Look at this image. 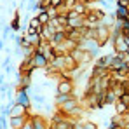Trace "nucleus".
Masks as SVG:
<instances>
[{"label":"nucleus","instance_id":"nucleus-1","mask_svg":"<svg viewBox=\"0 0 129 129\" xmlns=\"http://www.w3.org/2000/svg\"><path fill=\"white\" fill-rule=\"evenodd\" d=\"M58 92L59 94H73V80L70 77H63L58 84Z\"/></svg>","mask_w":129,"mask_h":129},{"label":"nucleus","instance_id":"nucleus-2","mask_svg":"<svg viewBox=\"0 0 129 129\" xmlns=\"http://www.w3.org/2000/svg\"><path fill=\"white\" fill-rule=\"evenodd\" d=\"M30 120V115H21V117H11V126L12 129H21L26 122Z\"/></svg>","mask_w":129,"mask_h":129},{"label":"nucleus","instance_id":"nucleus-3","mask_svg":"<svg viewBox=\"0 0 129 129\" xmlns=\"http://www.w3.org/2000/svg\"><path fill=\"white\" fill-rule=\"evenodd\" d=\"M11 117H21V115H30L28 113V108L24 107V105H21V103H16L14 107L11 108Z\"/></svg>","mask_w":129,"mask_h":129},{"label":"nucleus","instance_id":"nucleus-4","mask_svg":"<svg viewBox=\"0 0 129 129\" xmlns=\"http://www.w3.org/2000/svg\"><path fill=\"white\" fill-rule=\"evenodd\" d=\"M31 122H33V127L35 129H51L49 124L45 122V119L40 117V115H33V117H31Z\"/></svg>","mask_w":129,"mask_h":129},{"label":"nucleus","instance_id":"nucleus-5","mask_svg":"<svg viewBox=\"0 0 129 129\" xmlns=\"http://www.w3.org/2000/svg\"><path fill=\"white\" fill-rule=\"evenodd\" d=\"M18 103L24 105L26 108L30 107V100H28V94H26V91H24V89H21V91L18 92Z\"/></svg>","mask_w":129,"mask_h":129},{"label":"nucleus","instance_id":"nucleus-6","mask_svg":"<svg viewBox=\"0 0 129 129\" xmlns=\"http://www.w3.org/2000/svg\"><path fill=\"white\" fill-rule=\"evenodd\" d=\"M37 18H39V21L42 23L44 26L51 23V16H49V12H47V11H40V14H39Z\"/></svg>","mask_w":129,"mask_h":129},{"label":"nucleus","instance_id":"nucleus-7","mask_svg":"<svg viewBox=\"0 0 129 129\" xmlns=\"http://www.w3.org/2000/svg\"><path fill=\"white\" fill-rule=\"evenodd\" d=\"M119 101H120V103H124L126 107H129V92H124V94L119 98Z\"/></svg>","mask_w":129,"mask_h":129},{"label":"nucleus","instance_id":"nucleus-8","mask_svg":"<svg viewBox=\"0 0 129 129\" xmlns=\"http://www.w3.org/2000/svg\"><path fill=\"white\" fill-rule=\"evenodd\" d=\"M21 129H35V127H33V122H31V119H30V120H28V122H26V124H24Z\"/></svg>","mask_w":129,"mask_h":129},{"label":"nucleus","instance_id":"nucleus-9","mask_svg":"<svg viewBox=\"0 0 129 129\" xmlns=\"http://www.w3.org/2000/svg\"><path fill=\"white\" fill-rule=\"evenodd\" d=\"M12 28H14V30H18V28H19V19H18V18L12 21Z\"/></svg>","mask_w":129,"mask_h":129}]
</instances>
